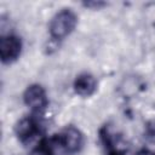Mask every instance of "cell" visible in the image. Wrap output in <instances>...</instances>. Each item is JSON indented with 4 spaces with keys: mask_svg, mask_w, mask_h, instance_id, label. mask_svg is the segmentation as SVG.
<instances>
[{
    "mask_svg": "<svg viewBox=\"0 0 155 155\" xmlns=\"http://www.w3.org/2000/svg\"><path fill=\"white\" fill-rule=\"evenodd\" d=\"M54 153L62 151L65 154H76L84 145V136L79 128L74 126L64 127L59 133L50 138Z\"/></svg>",
    "mask_w": 155,
    "mask_h": 155,
    "instance_id": "1",
    "label": "cell"
},
{
    "mask_svg": "<svg viewBox=\"0 0 155 155\" xmlns=\"http://www.w3.org/2000/svg\"><path fill=\"white\" fill-rule=\"evenodd\" d=\"M78 23L76 15L70 8H62L50 21L48 33L53 40H63L75 29Z\"/></svg>",
    "mask_w": 155,
    "mask_h": 155,
    "instance_id": "2",
    "label": "cell"
},
{
    "mask_svg": "<svg viewBox=\"0 0 155 155\" xmlns=\"http://www.w3.org/2000/svg\"><path fill=\"white\" fill-rule=\"evenodd\" d=\"M22 40L17 35L6 34L0 39V57L4 64H11L17 61L22 53Z\"/></svg>",
    "mask_w": 155,
    "mask_h": 155,
    "instance_id": "3",
    "label": "cell"
},
{
    "mask_svg": "<svg viewBox=\"0 0 155 155\" xmlns=\"http://www.w3.org/2000/svg\"><path fill=\"white\" fill-rule=\"evenodd\" d=\"M24 104L35 113L42 111L48 104V98L45 88L39 84H33L28 86L23 93Z\"/></svg>",
    "mask_w": 155,
    "mask_h": 155,
    "instance_id": "4",
    "label": "cell"
},
{
    "mask_svg": "<svg viewBox=\"0 0 155 155\" xmlns=\"http://www.w3.org/2000/svg\"><path fill=\"white\" fill-rule=\"evenodd\" d=\"M15 133L22 143H28L40 133V125L34 116H24L15 125Z\"/></svg>",
    "mask_w": 155,
    "mask_h": 155,
    "instance_id": "5",
    "label": "cell"
},
{
    "mask_svg": "<svg viewBox=\"0 0 155 155\" xmlns=\"http://www.w3.org/2000/svg\"><path fill=\"white\" fill-rule=\"evenodd\" d=\"M73 87L76 94L81 97H90L97 90V80L92 74L82 73L75 78Z\"/></svg>",
    "mask_w": 155,
    "mask_h": 155,
    "instance_id": "6",
    "label": "cell"
},
{
    "mask_svg": "<svg viewBox=\"0 0 155 155\" xmlns=\"http://www.w3.org/2000/svg\"><path fill=\"white\" fill-rule=\"evenodd\" d=\"M29 155H56V153H54V149H53V147L51 144L50 138H44L30 151Z\"/></svg>",
    "mask_w": 155,
    "mask_h": 155,
    "instance_id": "7",
    "label": "cell"
},
{
    "mask_svg": "<svg viewBox=\"0 0 155 155\" xmlns=\"http://www.w3.org/2000/svg\"><path fill=\"white\" fill-rule=\"evenodd\" d=\"M145 137L149 138L151 142H155V122H151V124H149L147 126Z\"/></svg>",
    "mask_w": 155,
    "mask_h": 155,
    "instance_id": "8",
    "label": "cell"
},
{
    "mask_svg": "<svg viewBox=\"0 0 155 155\" xmlns=\"http://www.w3.org/2000/svg\"><path fill=\"white\" fill-rule=\"evenodd\" d=\"M84 5H85L86 7H90V8L99 10L101 7L105 6L107 4H105V2H102V1H87V2H84Z\"/></svg>",
    "mask_w": 155,
    "mask_h": 155,
    "instance_id": "9",
    "label": "cell"
},
{
    "mask_svg": "<svg viewBox=\"0 0 155 155\" xmlns=\"http://www.w3.org/2000/svg\"><path fill=\"white\" fill-rule=\"evenodd\" d=\"M137 155H155V153L151 150H148V149H143V150L138 151Z\"/></svg>",
    "mask_w": 155,
    "mask_h": 155,
    "instance_id": "10",
    "label": "cell"
}]
</instances>
